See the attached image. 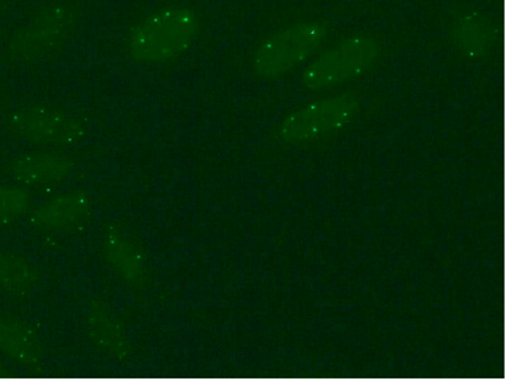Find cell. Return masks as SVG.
Here are the masks:
<instances>
[{
	"instance_id": "cell-10",
	"label": "cell",
	"mask_w": 512,
	"mask_h": 387,
	"mask_svg": "<svg viewBox=\"0 0 512 387\" xmlns=\"http://www.w3.org/2000/svg\"><path fill=\"white\" fill-rule=\"evenodd\" d=\"M497 28L487 17L472 14L463 17L454 27L453 37L457 47L464 54L483 56L497 41Z\"/></svg>"
},
{
	"instance_id": "cell-8",
	"label": "cell",
	"mask_w": 512,
	"mask_h": 387,
	"mask_svg": "<svg viewBox=\"0 0 512 387\" xmlns=\"http://www.w3.org/2000/svg\"><path fill=\"white\" fill-rule=\"evenodd\" d=\"M90 201L83 192H72L53 199L32 214L31 223L39 230L68 229L89 214Z\"/></svg>"
},
{
	"instance_id": "cell-5",
	"label": "cell",
	"mask_w": 512,
	"mask_h": 387,
	"mask_svg": "<svg viewBox=\"0 0 512 387\" xmlns=\"http://www.w3.org/2000/svg\"><path fill=\"white\" fill-rule=\"evenodd\" d=\"M75 22L66 5H51L39 11L31 24L17 32L9 44L11 55L20 60L43 58L64 42Z\"/></svg>"
},
{
	"instance_id": "cell-1",
	"label": "cell",
	"mask_w": 512,
	"mask_h": 387,
	"mask_svg": "<svg viewBox=\"0 0 512 387\" xmlns=\"http://www.w3.org/2000/svg\"><path fill=\"white\" fill-rule=\"evenodd\" d=\"M198 17L190 8L167 7L147 16L130 34L129 53L135 61L159 64L178 58L195 42Z\"/></svg>"
},
{
	"instance_id": "cell-15",
	"label": "cell",
	"mask_w": 512,
	"mask_h": 387,
	"mask_svg": "<svg viewBox=\"0 0 512 387\" xmlns=\"http://www.w3.org/2000/svg\"><path fill=\"white\" fill-rule=\"evenodd\" d=\"M8 377H10V374L7 371H5V369L2 366H0V379Z\"/></svg>"
},
{
	"instance_id": "cell-12",
	"label": "cell",
	"mask_w": 512,
	"mask_h": 387,
	"mask_svg": "<svg viewBox=\"0 0 512 387\" xmlns=\"http://www.w3.org/2000/svg\"><path fill=\"white\" fill-rule=\"evenodd\" d=\"M36 281V271L27 260L14 253L0 252V289L22 297L30 293Z\"/></svg>"
},
{
	"instance_id": "cell-3",
	"label": "cell",
	"mask_w": 512,
	"mask_h": 387,
	"mask_svg": "<svg viewBox=\"0 0 512 387\" xmlns=\"http://www.w3.org/2000/svg\"><path fill=\"white\" fill-rule=\"evenodd\" d=\"M380 47L374 38L355 36L324 51L303 73V84L310 90H322L351 81L369 70L377 61Z\"/></svg>"
},
{
	"instance_id": "cell-7",
	"label": "cell",
	"mask_w": 512,
	"mask_h": 387,
	"mask_svg": "<svg viewBox=\"0 0 512 387\" xmlns=\"http://www.w3.org/2000/svg\"><path fill=\"white\" fill-rule=\"evenodd\" d=\"M72 169V162L56 152H33L16 158L11 165L14 178L26 185H44L60 181Z\"/></svg>"
},
{
	"instance_id": "cell-9",
	"label": "cell",
	"mask_w": 512,
	"mask_h": 387,
	"mask_svg": "<svg viewBox=\"0 0 512 387\" xmlns=\"http://www.w3.org/2000/svg\"><path fill=\"white\" fill-rule=\"evenodd\" d=\"M0 350L17 363L32 366L41 361L43 347L34 330L13 316H0Z\"/></svg>"
},
{
	"instance_id": "cell-13",
	"label": "cell",
	"mask_w": 512,
	"mask_h": 387,
	"mask_svg": "<svg viewBox=\"0 0 512 387\" xmlns=\"http://www.w3.org/2000/svg\"><path fill=\"white\" fill-rule=\"evenodd\" d=\"M106 252L111 264L128 280L138 277L140 260L138 252L127 239L112 235L106 242Z\"/></svg>"
},
{
	"instance_id": "cell-2",
	"label": "cell",
	"mask_w": 512,
	"mask_h": 387,
	"mask_svg": "<svg viewBox=\"0 0 512 387\" xmlns=\"http://www.w3.org/2000/svg\"><path fill=\"white\" fill-rule=\"evenodd\" d=\"M327 37L321 22H299L271 34L256 49L254 72L260 78L275 79L294 70L311 58Z\"/></svg>"
},
{
	"instance_id": "cell-14",
	"label": "cell",
	"mask_w": 512,
	"mask_h": 387,
	"mask_svg": "<svg viewBox=\"0 0 512 387\" xmlns=\"http://www.w3.org/2000/svg\"><path fill=\"white\" fill-rule=\"evenodd\" d=\"M30 206V196L15 186H0V223H11L20 218Z\"/></svg>"
},
{
	"instance_id": "cell-6",
	"label": "cell",
	"mask_w": 512,
	"mask_h": 387,
	"mask_svg": "<svg viewBox=\"0 0 512 387\" xmlns=\"http://www.w3.org/2000/svg\"><path fill=\"white\" fill-rule=\"evenodd\" d=\"M10 127L20 138L45 145H70L85 133L75 117L45 106L17 110L10 117Z\"/></svg>"
},
{
	"instance_id": "cell-11",
	"label": "cell",
	"mask_w": 512,
	"mask_h": 387,
	"mask_svg": "<svg viewBox=\"0 0 512 387\" xmlns=\"http://www.w3.org/2000/svg\"><path fill=\"white\" fill-rule=\"evenodd\" d=\"M88 329L90 337L102 349L117 357L127 355L128 344L122 328L105 307L98 304L91 307L88 315Z\"/></svg>"
},
{
	"instance_id": "cell-4",
	"label": "cell",
	"mask_w": 512,
	"mask_h": 387,
	"mask_svg": "<svg viewBox=\"0 0 512 387\" xmlns=\"http://www.w3.org/2000/svg\"><path fill=\"white\" fill-rule=\"evenodd\" d=\"M360 102L354 95L333 96L307 105L290 115L281 127L283 140L303 142L345 127L356 116Z\"/></svg>"
}]
</instances>
